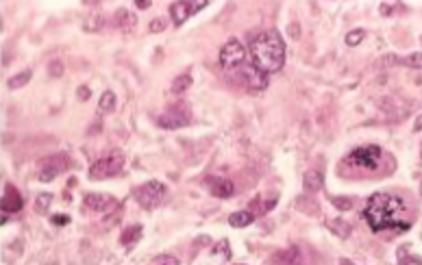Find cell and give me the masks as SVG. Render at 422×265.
Returning a JSON list of instances; mask_svg holds the SVG:
<instances>
[{
	"mask_svg": "<svg viewBox=\"0 0 422 265\" xmlns=\"http://www.w3.org/2000/svg\"><path fill=\"white\" fill-rule=\"evenodd\" d=\"M364 219L374 233L381 231H407L409 222H405V202L394 193H374L364 209Z\"/></svg>",
	"mask_w": 422,
	"mask_h": 265,
	"instance_id": "1",
	"label": "cell"
},
{
	"mask_svg": "<svg viewBox=\"0 0 422 265\" xmlns=\"http://www.w3.org/2000/svg\"><path fill=\"white\" fill-rule=\"evenodd\" d=\"M250 61L253 68L259 70L261 74H274L283 68L285 63V44L281 35L276 31H265L259 33L257 37L250 42Z\"/></svg>",
	"mask_w": 422,
	"mask_h": 265,
	"instance_id": "2",
	"label": "cell"
},
{
	"mask_svg": "<svg viewBox=\"0 0 422 265\" xmlns=\"http://www.w3.org/2000/svg\"><path fill=\"white\" fill-rule=\"evenodd\" d=\"M124 166V157L120 150H113L109 152L107 157H100L92 168H89V178L94 181H100V178H109V176H115V174L122 169Z\"/></svg>",
	"mask_w": 422,
	"mask_h": 265,
	"instance_id": "3",
	"label": "cell"
},
{
	"mask_svg": "<svg viewBox=\"0 0 422 265\" xmlns=\"http://www.w3.org/2000/svg\"><path fill=\"white\" fill-rule=\"evenodd\" d=\"M165 185L159 183V181H148L146 185H142V187H137L133 192L135 200H137L139 204H142L144 209H155L157 204H161V200L165 198Z\"/></svg>",
	"mask_w": 422,
	"mask_h": 265,
	"instance_id": "4",
	"label": "cell"
},
{
	"mask_svg": "<svg viewBox=\"0 0 422 265\" xmlns=\"http://www.w3.org/2000/svg\"><path fill=\"white\" fill-rule=\"evenodd\" d=\"M346 161L355 168H364V169H376L381 161V148L379 146H359L348 154Z\"/></svg>",
	"mask_w": 422,
	"mask_h": 265,
	"instance_id": "5",
	"label": "cell"
},
{
	"mask_svg": "<svg viewBox=\"0 0 422 265\" xmlns=\"http://www.w3.org/2000/svg\"><path fill=\"white\" fill-rule=\"evenodd\" d=\"M244 59H246V48L237 42V39H231V42H227L222 46V50H220V66L224 70L239 68L244 63Z\"/></svg>",
	"mask_w": 422,
	"mask_h": 265,
	"instance_id": "6",
	"label": "cell"
},
{
	"mask_svg": "<svg viewBox=\"0 0 422 265\" xmlns=\"http://www.w3.org/2000/svg\"><path fill=\"white\" fill-rule=\"evenodd\" d=\"M185 124H189V111L183 107H172L168 109V111L163 113L161 118H159V126L161 128H168V131H172V128H181L185 126Z\"/></svg>",
	"mask_w": 422,
	"mask_h": 265,
	"instance_id": "7",
	"label": "cell"
},
{
	"mask_svg": "<svg viewBox=\"0 0 422 265\" xmlns=\"http://www.w3.org/2000/svg\"><path fill=\"white\" fill-rule=\"evenodd\" d=\"M203 7H207V2H172L170 4V16H172L174 24H183L194 11H200Z\"/></svg>",
	"mask_w": 422,
	"mask_h": 265,
	"instance_id": "8",
	"label": "cell"
},
{
	"mask_svg": "<svg viewBox=\"0 0 422 265\" xmlns=\"http://www.w3.org/2000/svg\"><path fill=\"white\" fill-rule=\"evenodd\" d=\"M65 157L63 154H57V157H50L46 163L42 166V169H39V181L42 183H50L54 181V178L59 176V174L65 169Z\"/></svg>",
	"mask_w": 422,
	"mask_h": 265,
	"instance_id": "9",
	"label": "cell"
},
{
	"mask_svg": "<svg viewBox=\"0 0 422 265\" xmlns=\"http://www.w3.org/2000/svg\"><path fill=\"white\" fill-rule=\"evenodd\" d=\"M207 189L213 193L215 198H231L235 193V187L229 178L222 176H209L207 178Z\"/></svg>",
	"mask_w": 422,
	"mask_h": 265,
	"instance_id": "10",
	"label": "cell"
},
{
	"mask_svg": "<svg viewBox=\"0 0 422 265\" xmlns=\"http://www.w3.org/2000/svg\"><path fill=\"white\" fill-rule=\"evenodd\" d=\"M113 204L111 196H105V193H87L85 196V209H92V211H107L109 207Z\"/></svg>",
	"mask_w": 422,
	"mask_h": 265,
	"instance_id": "11",
	"label": "cell"
},
{
	"mask_svg": "<svg viewBox=\"0 0 422 265\" xmlns=\"http://www.w3.org/2000/svg\"><path fill=\"white\" fill-rule=\"evenodd\" d=\"M303 187H305V192H309V193L320 192V189L324 187V176H322V172H318V169H309V172H305V176H303Z\"/></svg>",
	"mask_w": 422,
	"mask_h": 265,
	"instance_id": "12",
	"label": "cell"
},
{
	"mask_svg": "<svg viewBox=\"0 0 422 265\" xmlns=\"http://www.w3.org/2000/svg\"><path fill=\"white\" fill-rule=\"evenodd\" d=\"M20 209H22V198L18 196L16 189L9 187L2 198V211H20Z\"/></svg>",
	"mask_w": 422,
	"mask_h": 265,
	"instance_id": "13",
	"label": "cell"
},
{
	"mask_svg": "<svg viewBox=\"0 0 422 265\" xmlns=\"http://www.w3.org/2000/svg\"><path fill=\"white\" fill-rule=\"evenodd\" d=\"M253 219H255L253 213H248V211H235V213H231L229 224L233 228H244V226H248V224H253Z\"/></svg>",
	"mask_w": 422,
	"mask_h": 265,
	"instance_id": "14",
	"label": "cell"
},
{
	"mask_svg": "<svg viewBox=\"0 0 422 265\" xmlns=\"http://www.w3.org/2000/svg\"><path fill=\"white\" fill-rule=\"evenodd\" d=\"M115 109V94L111 89H107V92L100 96V102H98V111L100 113H111Z\"/></svg>",
	"mask_w": 422,
	"mask_h": 265,
	"instance_id": "15",
	"label": "cell"
},
{
	"mask_svg": "<svg viewBox=\"0 0 422 265\" xmlns=\"http://www.w3.org/2000/svg\"><path fill=\"white\" fill-rule=\"evenodd\" d=\"M31 70H24V72H20V74H16V76H11L9 78V89H20V87H24L28 81H31Z\"/></svg>",
	"mask_w": 422,
	"mask_h": 265,
	"instance_id": "16",
	"label": "cell"
},
{
	"mask_svg": "<svg viewBox=\"0 0 422 265\" xmlns=\"http://www.w3.org/2000/svg\"><path fill=\"white\" fill-rule=\"evenodd\" d=\"M139 237H142V226H139V224H133V226H131L129 231L122 235V243H124V246H133Z\"/></svg>",
	"mask_w": 422,
	"mask_h": 265,
	"instance_id": "17",
	"label": "cell"
},
{
	"mask_svg": "<svg viewBox=\"0 0 422 265\" xmlns=\"http://www.w3.org/2000/svg\"><path fill=\"white\" fill-rule=\"evenodd\" d=\"M118 26L120 28H133L135 26V13L127 11V9H120L118 11Z\"/></svg>",
	"mask_w": 422,
	"mask_h": 265,
	"instance_id": "18",
	"label": "cell"
},
{
	"mask_svg": "<svg viewBox=\"0 0 422 265\" xmlns=\"http://www.w3.org/2000/svg\"><path fill=\"white\" fill-rule=\"evenodd\" d=\"M50 202H53V193H39L37 200H35V211L37 213H46L50 209Z\"/></svg>",
	"mask_w": 422,
	"mask_h": 265,
	"instance_id": "19",
	"label": "cell"
},
{
	"mask_svg": "<svg viewBox=\"0 0 422 265\" xmlns=\"http://www.w3.org/2000/svg\"><path fill=\"white\" fill-rule=\"evenodd\" d=\"M366 39V31L364 28H355V31H350L348 35H346V46H359L361 42Z\"/></svg>",
	"mask_w": 422,
	"mask_h": 265,
	"instance_id": "20",
	"label": "cell"
},
{
	"mask_svg": "<svg viewBox=\"0 0 422 265\" xmlns=\"http://www.w3.org/2000/svg\"><path fill=\"white\" fill-rule=\"evenodd\" d=\"M296 207H298L303 213H309V216L318 213V204H316L314 200H307V198H298L296 200Z\"/></svg>",
	"mask_w": 422,
	"mask_h": 265,
	"instance_id": "21",
	"label": "cell"
},
{
	"mask_svg": "<svg viewBox=\"0 0 422 265\" xmlns=\"http://www.w3.org/2000/svg\"><path fill=\"white\" fill-rule=\"evenodd\" d=\"M189 85H192V76H189V74H183V76H179L177 81L172 83V92L174 94H183Z\"/></svg>",
	"mask_w": 422,
	"mask_h": 265,
	"instance_id": "22",
	"label": "cell"
},
{
	"mask_svg": "<svg viewBox=\"0 0 422 265\" xmlns=\"http://www.w3.org/2000/svg\"><path fill=\"white\" fill-rule=\"evenodd\" d=\"M331 228H333V233H338L342 239H346L350 235V226L344 222V219H333V222H331Z\"/></svg>",
	"mask_w": 422,
	"mask_h": 265,
	"instance_id": "23",
	"label": "cell"
},
{
	"mask_svg": "<svg viewBox=\"0 0 422 265\" xmlns=\"http://www.w3.org/2000/svg\"><path fill=\"white\" fill-rule=\"evenodd\" d=\"M405 66L414 68V70H422V52H411L405 57Z\"/></svg>",
	"mask_w": 422,
	"mask_h": 265,
	"instance_id": "24",
	"label": "cell"
},
{
	"mask_svg": "<svg viewBox=\"0 0 422 265\" xmlns=\"http://www.w3.org/2000/svg\"><path fill=\"white\" fill-rule=\"evenodd\" d=\"M331 202H333L338 209H342V211H348V209H353V200H350V198H331Z\"/></svg>",
	"mask_w": 422,
	"mask_h": 265,
	"instance_id": "25",
	"label": "cell"
},
{
	"mask_svg": "<svg viewBox=\"0 0 422 265\" xmlns=\"http://www.w3.org/2000/svg\"><path fill=\"white\" fill-rule=\"evenodd\" d=\"M165 26H168L165 18H155L153 22H150V33H159V31H163Z\"/></svg>",
	"mask_w": 422,
	"mask_h": 265,
	"instance_id": "26",
	"label": "cell"
},
{
	"mask_svg": "<svg viewBox=\"0 0 422 265\" xmlns=\"http://www.w3.org/2000/svg\"><path fill=\"white\" fill-rule=\"evenodd\" d=\"M48 72H50V76H61L63 74V63L61 61H53L48 66Z\"/></svg>",
	"mask_w": 422,
	"mask_h": 265,
	"instance_id": "27",
	"label": "cell"
},
{
	"mask_svg": "<svg viewBox=\"0 0 422 265\" xmlns=\"http://www.w3.org/2000/svg\"><path fill=\"white\" fill-rule=\"evenodd\" d=\"M403 265H405V263H403ZM407 265H422V259H420V257H414V259H409V263H407Z\"/></svg>",
	"mask_w": 422,
	"mask_h": 265,
	"instance_id": "28",
	"label": "cell"
},
{
	"mask_svg": "<svg viewBox=\"0 0 422 265\" xmlns=\"http://www.w3.org/2000/svg\"><path fill=\"white\" fill-rule=\"evenodd\" d=\"M137 7H139V9H148L150 2H148V0H137Z\"/></svg>",
	"mask_w": 422,
	"mask_h": 265,
	"instance_id": "29",
	"label": "cell"
},
{
	"mask_svg": "<svg viewBox=\"0 0 422 265\" xmlns=\"http://www.w3.org/2000/svg\"><path fill=\"white\" fill-rule=\"evenodd\" d=\"M414 131H422V116L416 120V124H414Z\"/></svg>",
	"mask_w": 422,
	"mask_h": 265,
	"instance_id": "30",
	"label": "cell"
},
{
	"mask_svg": "<svg viewBox=\"0 0 422 265\" xmlns=\"http://www.w3.org/2000/svg\"><path fill=\"white\" fill-rule=\"evenodd\" d=\"M53 222L54 224H65V222H68V217H53Z\"/></svg>",
	"mask_w": 422,
	"mask_h": 265,
	"instance_id": "31",
	"label": "cell"
},
{
	"mask_svg": "<svg viewBox=\"0 0 422 265\" xmlns=\"http://www.w3.org/2000/svg\"><path fill=\"white\" fill-rule=\"evenodd\" d=\"M81 98H83V100L87 98V87H81Z\"/></svg>",
	"mask_w": 422,
	"mask_h": 265,
	"instance_id": "32",
	"label": "cell"
},
{
	"mask_svg": "<svg viewBox=\"0 0 422 265\" xmlns=\"http://www.w3.org/2000/svg\"><path fill=\"white\" fill-rule=\"evenodd\" d=\"M340 265H355V263H350L348 259H342V261H340Z\"/></svg>",
	"mask_w": 422,
	"mask_h": 265,
	"instance_id": "33",
	"label": "cell"
},
{
	"mask_svg": "<svg viewBox=\"0 0 422 265\" xmlns=\"http://www.w3.org/2000/svg\"><path fill=\"white\" fill-rule=\"evenodd\" d=\"M420 193H422V183H420Z\"/></svg>",
	"mask_w": 422,
	"mask_h": 265,
	"instance_id": "34",
	"label": "cell"
},
{
	"mask_svg": "<svg viewBox=\"0 0 422 265\" xmlns=\"http://www.w3.org/2000/svg\"><path fill=\"white\" fill-rule=\"evenodd\" d=\"M296 265H298V263H296Z\"/></svg>",
	"mask_w": 422,
	"mask_h": 265,
	"instance_id": "35",
	"label": "cell"
}]
</instances>
